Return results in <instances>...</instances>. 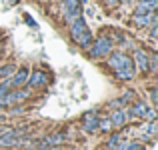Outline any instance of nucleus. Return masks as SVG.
I'll list each match as a JSON object with an SVG mask.
<instances>
[{
	"mask_svg": "<svg viewBox=\"0 0 158 150\" xmlns=\"http://www.w3.org/2000/svg\"><path fill=\"white\" fill-rule=\"evenodd\" d=\"M32 150H60V148H56V146H42V148H32Z\"/></svg>",
	"mask_w": 158,
	"mask_h": 150,
	"instance_id": "21",
	"label": "nucleus"
},
{
	"mask_svg": "<svg viewBox=\"0 0 158 150\" xmlns=\"http://www.w3.org/2000/svg\"><path fill=\"white\" fill-rule=\"evenodd\" d=\"M128 118H130V112H128L126 108H118V110H114V112H112V116H110L112 126H114V128L124 126V124L128 122Z\"/></svg>",
	"mask_w": 158,
	"mask_h": 150,
	"instance_id": "11",
	"label": "nucleus"
},
{
	"mask_svg": "<svg viewBox=\"0 0 158 150\" xmlns=\"http://www.w3.org/2000/svg\"><path fill=\"white\" fill-rule=\"evenodd\" d=\"M42 2H46V0H42Z\"/></svg>",
	"mask_w": 158,
	"mask_h": 150,
	"instance_id": "25",
	"label": "nucleus"
},
{
	"mask_svg": "<svg viewBox=\"0 0 158 150\" xmlns=\"http://www.w3.org/2000/svg\"><path fill=\"white\" fill-rule=\"evenodd\" d=\"M112 48H114L112 38H108V36H100V38L94 42L92 50H90V56H92V58H104V56H108V54L112 52Z\"/></svg>",
	"mask_w": 158,
	"mask_h": 150,
	"instance_id": "4",
	"label": "nucleus"
},
{
	"mask_svg": "<svg viewBox=\"0 0 158 150\" xmlns=\"http://www.w3.org/2000/svg\"><path fill=\"white\" fill-rule=\"evenodd\" d=\"M28 96H30V92L28 90H16V92H6L2 98V104L4 106H12V104H18V102H24Z\"/></svg>",
	"mask_w": 158,
	"mask_h": 150,
	"instance_id": "6",
	"label": "nucleus"
},
{
	"mask_svg": "<svg viewBox=\"0 0 158 150\" xmlns=\"http://www.w3.org/2000/svg\"><path fill=\"white\" fill-rule=\"evenodd\" d=\"M128 112H130V116H136V118H146L148 106L144 102H136L134 106H132V110H128Z\"/></svg>",
	"mask_w": 158,
	"mask_h": 150,
	"instance_id": "13",
	"label": "nucleus"
},
{
	"mask_svg": "<svg viewBox=\"0 0 158 150\" xmlns=\"http://www.w3.org/2000/svg\"><path fill=\"white\" fill-rule=\"evenodd\" d=\"M122 142V136L120 134H112L110 140H108V150H116V146Z\"/></svg>",
	"mask_w": 158,
	"mask_h": 150,
	"instance_id": "16",
	"label": "nucleus"
},
{
	"mask_svg": "<svg viewBox=\"0 0 158 150\" xmlns=\"http://www.w3.org/2000/svg\"><path fill=\"white\" fill-rule=\"evenodd\" d=\"M106 2V6H116V4H120L122 0H104Z\"/></svg>",
	"mask_w": 158,
	"mask_h": 150,
	"instance_id": "20",
	"label": "nucleus"
},
{
	"mask_svg": "<svg viewBox=\"0 0 158 150\" xmlns=\"http://www.w3.org/2000/svg\"><path fill=\"white\" fill-rule=\"evenodd\" d=\"M98 124H100V120H98V116H96V112H86L84 114V124H82V128H84V132H96L98 130Z\"/></svg>",
	"mask_w": 158,
	"mask_h": 150,
	"instance_id": "12",
	"label": "nucleus"
},
{
	"mask_svg": "<svg viewBox=\"0 0 158 150\" xmlns=\"http://www.w3.org/2000/svg\"><path fill=\"white\" fill-rule=\"evenodd\" d=\"M64 140H66L64 134H54V136H50V138L44 140V146H58V144H62Z\"/></svg>",
	"mask_w": 158,
	"mask_h": 150,
	"instance_id": "14",
	"label": "nucleus"
},
{
	"mask_svg": "<svg viewBox=\"0 0 158 150\" xmlns=\"http://www.w3.org/2000/svg\"><path fill=\"white\" fill-rule=\"evenodd\" d=\"M58 2H62V0H58Z\"/></svg>",
	"mask_w": 158,
	"mask_h": 150,
	"instance_id": "26",
	"label": "nucleus"
},
{
	"mask_svg": "<svg viewBox=\"0 0 158 150\" xmlns=\"http://www.w3.org/2000/svg\"><path fill=\"white\" fill-rule=\"evenodd\" d=\"M112 120L110 118H106V120H100V124H98V130H102V132H110L112 130Z\"/></svg>",
	"mask_w": 158,
	"mask_h": 150,
	"instance_id": "18",
	"label": "nucleus"
},
{
	"mask_svg": "<svg viewBox=\"0 0 158 150\" xmlns=\"http://www.w3.org/2000/svg\"><path fill=\"white\" fill-rule=\"evenodd\" d=\"M148 60H150V56H148L144 50H140V48H136L134 50V68L136 70H140V72H148Z\"/></svg>",
	"mask_w": 158,
	"mask_h": 150,
	"instance_id": "7",
	"label": "nucleus"
},
{
	"mask_svg": "<svg viewBox=\"0 0 158 150\" xmlns=\"http://www.w3.org/2000/svg\"><path fill=\"white\" fill-rule=\"evenodd\" d=\"M14 74V64H6L0 68V78H10Z\"/></svg>",
	"mask_w": 158,
	"mask_h": 150,
	"instance_id": "15",
	"label": "nucleus"
},
{
	"mask_svg": "<svg viewBox=\"0 0 158 150\" xmlns=\"http://www.w3.org/2000/svg\"><path fill=\"white\" fill-rule=\"evenodd\" d=\"M28 76H30V72H28V68H20V70H14V74L10 76L12 80V88H22L24 84L28 82Z\"/></svg>",
	"mask_w": 158,
	"mask_h": 150,
	"instance_id": "10",
	"label": "nucleus"
},
{
	"mask_svg": "<svg viewBox=\"0 0 158 150\" xmlns=\"http://www.w3.org/2000/svg\"><path fill=\"white\" fill-rule=\"evenodd\" d=\"M10 90H12V80L10 78H4V82L0 84V98H2L6 92H10Z\"/></svg>",
	"mask_w": 158,
	"mask_h": 150,
	"instance_id": "17",
	"label": "nucleus"
},
{
	"mask_svg": "<svg viewBox=\"0 0 158 150\" xmlns=\"http://www.w3.org/2000/svg\"><path fill=\"white\" fill-rule=\"evenodd\" d=\"M0 150H6V148H0Z\"/></svg>",
	"mask_w": 158,
	"mask_h": 150,
	"instance_id": "24",
	"label": "nucleus"
},
{
	"mask_svg": "<svg viewBox=\"0 0 158 150\" xmlns=\"http://www.w3.org/2000/svg\"><path fill=\"white\" fill-rule=\"evenodd\" d=\"M108 66L114 70L116 78L118 80H132L136 76V68H134V62L128 54L124 52H110L108 54Z\"/></svg>",
	"mask_w": 158,
	"mask_h": 150,
	"instance_id": "1",
	"label": "nucleus"
},
{
	"mask_svg": "<svg viewBox=\"0 0 158 150\" xmlns=\"http://www.w3.org/2000/svg\"><path fill=\"white\" fill-rule=\"evenodd\" d=\"M70 38H72L78 46H82V48H90L92 46V32H90L88 24H86V20L82 18V16L76 18L72 24H70Z\"/></svg>",
	"mask_w": 158,
	"mask_h": 150,
	"instance_id": "2",
	"label": "nucleus"
},
{
	"mask_svg": "<svg viewBox=\"0 0 158 150\" xmlns=\"http://www.w3.org/2000/svg\"><path fill=\"white\" fill-rule=\"evenodd\" d=\"M62 16L66 24H72L76 18L82 16V2L80 0H62Z\"/></svg>",
	"mask_w": 158,
	"mask_h": 150,
	"instance_id": "3",
	"label": "nucleus"
},
{
	"mask_svg": "<svg viewBox=\"0 0 158 150\" xmlns=\"http://www.w3.org/2000/svg\"><path fill=\"white\" fill-rule=\"evenodd\" d=\"M24 130H8L4 134H0V148H8V146H22L24 140L20 138Z\"/></svg>",
	"mask_w": 158,
	"mask_h": 150,
	"instance_id": "5",
	"label": "nucleus"
},
{
	"mask_svg": "<svg viewBox=\"0 0 158 150\" xmlns=\"http://www.w3.org/2000/svg\"><path fill=\"white\" fill-rule=\"evenodd\" d=\"M16 2H20V0H8V4H16Z\"/></svg>",
	"mask_w": 158,
	"mask_h": 150,
	"instance_id": "23",
	"label": "nucleus"
},
{
	"mask_svg": "<svg viewBox=\"0 0 158 150\" xmlns=\"http://www.w3.org/2000/svg\"><path fill=\"white\" fill-rule=\"evenodd\" d=\"M148 28H150V38L156 40V36H158V22L152 24V26H148Z\"/></svg>",
	"mask_w": 158,
	"mask_h": 150,
	"instance_id": "19",
	"label": "nucleus"
},
{
	"mask_svg": "<svg viewBox=\"0 0 158 150\" xmlns=\"http://www.w3.org/2000/svg\"><path fill=\"white\" fill-rule=\"evenodd\" d=\"M46 82H48V74L42 72V70H36V72H32L30 76H28L26 84L30 86V88H42V86H46Z\"/></svg>",
	"mask_w": 158,
	"mask_h": 150,
	"instance_id": "8",
	"label": "nucleus"
},
{
	"mask_svg": "<svg viewBox=\"0 0 158 150\" xmlns=\"http://www.w3.org/2000/svg\"><path fill=\"white\" fill-rule=\"evenodd\" d=\"M150 98H152V104H156V90H150Z\"/></svg>",
	"mask_w": 158,
	"mask_h": 150,
	"instance_id": "22",
	"label": "nucleus"
},
{
	"mask_svg": "<svg viewBox=\"0 0 158 150\" xmlns=\"http://www.w3.org/2000/svg\"><path fill=\"white\" fill-rule=\"evenodd\" d=\"M156 10L154 12H146V14H134V24L140 28H148L152 24H156Z\"/></svg>",
	"mask_w": 158,
	"mask_h": 150,
	"instance_id": "9",
	"label": "nucleus"
}]
</instances>
